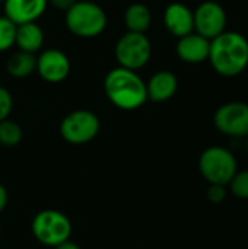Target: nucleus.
Returning <instances> with one entry per match:
<instances>
[{"instance_id": "f257e3e1", "label": "nucleus", "mask_w": 248, "mask_h": 249, "mask_svg": "<svg viewBox=\"0 0 248 249\" xmlns=\"http://www.w3.org/2000/svg\"><path fill=\"white\" fill-rule=\"evenodd\" d=\"M212 69L222 77H237L248 67V39L237 31H225L210 39Z\"/></svg>"}, {"instance_id": "f03ea898", "label": "nucleus", "mask_w": 248, "mask_h": 249, "mask_svg": "<svg viewBox=\"0 0 248 249\" xmlns=\"http://www.w3.org/2000/svg\"><path fill=\"white\" fill-rule=\"evenodd\" d=\"M104 92L110 102L123 111H134L148 101L146 82L134 70L120 66L107 73Z\"/></svg>"}, {"instance_id": "7ed1b4c3", "label": "nucleus", "mask_w": 248, "mask_h": 249, "mask_svg": "<svg viewBox=\"0 0 248 249\" xmlns=\"http://www.w3.org/2000/svg\"><path fill=\"white\" fill-rule=\"evenodd\" d=\"M67 29L79 38H95L107 28V13L92 0H77L66 12Z\"/></svg>"}, {"instance_id": "20e7f679", "label": "nucleus", "mask_w": 248, "mask_h": 249, "mask_svg": "<svg viewBox=\"0 0 248 249\" xmlns=\"http://www.w3.org/2000/svg\"><path fill=\"white\" fill-rule=\"evenodd\" d=\"M199 171L209 185L215 184L228 187L238 171V163L229 149L210 146L203 150L199 158Z\"/></svg>"}, {"instance_id": "39448f33", "label": "nucleus", "mask_w": 248, "mask_h": 249, "mask_svg": "<svg viewBox=\"0 0 248 249\" xmlns=\"http://www.w3.org/2000/svg\"><path fill=\"white\" fill-rule=\"evenodd\" d=\"M31 229L38 242L53 248L69 241L72 235V223L69 217L58 210H42L35 214Z\"/></svg>"}, {"instance_id": "423d86ee", "label": "nucleus", "mask_w": 248, "mask_h": 249, "mask_svg": "<svg viewBox=\"0 0 248 249\" xmlns=\"http://www.w3.org/2000/svg\"><path fill=\"white\" fill-rule=\"evenodd\" d=\"M114 55L120 67L137 71L149 63L152 44L145 34L127 31L115 42Z\"/></svg>"}, {"instance_id": "0eeeda50", "label": "nucleus", "mask_w": 248, "mask_h": 249, "mask_svg": "<svg viewBox=\"0 0 248 249\" xmlns=\"http://www.w3.org/2000/svg\"><path fill=\"white\" fill-rule=\"evenodd\" d=\"M101 123L95 112L76 109L67 114L60 124L61 137L70 144H85L96 137Z\"/></svg>"}, {"instance_id": "6e6552de", "label": "nucleus", "mask_w": 248, "mask_h": 249, "mask_svg": "<svg viewBox=\"0 0 248 249\" xmlns=\"http://www.w3.org/2000/svg\"><path fill=\"white\" fill-rule=\"evenodd\" d=\"M213 124L219 133L234 139L248 136V104L232 101L221 105L213 115Z\"/></svg>"}, {"instance_id": "1a4fd4ad", "label": "nucleus", "mask_w": 248, "mask_h": 249, "mask_svg": "<svg viewBox=\"0 0 248 249\" xmlns=\"http://www.w3.org/2000/svg\"><path fill=\"white\" fill-rule=\"evenodd\" d=\"M193 18L194 32L209 41L227 31V12L218 1L206 0L200 3L193 12Z\"/></svg>"}, {"instance_id": "9d476101", "label": "nucleus", "mask_w": 248, "mask_h": 249, "mask_svg": "<svg viewBox=\"0 0 248 249\" xmlns=\"http://www.w3.org/2000/svg\"><path fill=\"white\" fill-rule=\"evenodd\" d=\"M37 71L47 83H60L70 73V60L63 51L48 48L37 57Z\"/></svg>"}, {"instance_id": "9b49d317", "label": "nucleus", "mask_w": 248, "mask_h": 249, "mask_svg": "<svg viewBox=\"0 0 248 249\" xmlns=\"http://www.w3.org/2000/svg\"><path fill=\"white\" fill-rule=\"evenodd\" d=\"M164 25L172 36L183 38L194 32L193 10L184 3L174 1L168 4L164 12Z\"/></svg>"}, {"instance_id": "f8f14e48", "label": "nucleus", "mask_w": 248, "mask_h": 249, "mask_svg": "<svg viewBox=\"0 0 248 249\" xmlns=\"http://www.w3.org/2000/svg\"><path fill=\"white\" fill-rule=\"evenodd\" d=\"M4 16L15 25L37 22L47 10L48 0H4Z\"/></svg>"}, {"instance_id": "ddd939ff", "label": "nucleus", "mask_w": 248, "mask_h": 249, "mask_svg": "<svg viewBox=\"0 0 248 249\" xmlns=\"http://www.w3.org/2000/svg\"><path fill=\"white\" fill-rule=\"evenodd\" d=\"M210 41L205 36L191 32L183 38H178L175 51L181 61L189 64H199L208 60L209 57Z\"/></svg>"}, {"instance_id": "4468645a", "label": "nucleus", "mask_w": 248, "mask_h": 249, "mask_svg": "<svg viewBox=\"0 0 248 249\" xmlns=\"http://www.w3.org/2000/svg\"><path fill=\"white\" fill-rule=\"evenodd\" d=\"M178 89V79L172 71L161 70L151 76L146 83L148 99L153 102H165L171 99Z\"/></svg>"}, {"instance_id": "2eb2a0df", "label": "nucleus", "mask_w": 248, "mask_h": 249, "mask_svg": "<svg viewBox=\"0 0 248 249\" xmlns=\"http://www.w3.org/2000/svg\"><path fill=\"white\" fill-rule=\"evenodd\" d=\"M15 45L19 51L35 54L44 45V32L37 22L16 25V38Z\"/></svg>"}, {"instance_id": "dca6fc26", "label": "nucleus", "mask_w": 248, "mask_h": 249, "mask_svg": "<svg viewBox=\"0 0 248 249\" xmlns=\"http://www.w3.org/2000/svg\"><path fill=\"white\" fill-rule=\"evenodd\" d=\"M152 23V13L143 3H132L124 10V25L127 31L145 34Z\"/></svg>"}, {"instance_id": "f3484780", "label": "nucleus", "mask_w": 248, "mask_h": 249, "mask_svg": "<svg viewBox=\"0 0 248 249\" xmlns=\"http://www.w3.org/2000/svg\"><path fill=\"white\" fill-rule=\"evenodd\" d=\"M6 69L12 77L25 79L37 70V57H35V54L18 51L9 57V60L6 63Z\"/></svg>"}, {"instance_id": "a211bd4d", "label": "nucleus", "mask_w": 248, "mask_h": 249, "mask_svg": "<svg viewBox=\"0 0 248 249\" xmlns=\"http://www.w3.org/2000/svg\"><path fill=\"white\" fill-rule=\"evenodd\" d=\"M22 140V128L12 120L0 121V144L4 147H15Z\"/></svg>"}, {"instance_id": "6ab92c4d", "label": "nucleus", "mask_w": 248, "mask_h": 249, "mask_svg": "<svg viewBox=\"0 0 248 249\" xmlns=\"http://www.w3.org/2000/svg\"><path fill=\"white\" fill-rule=\"evenodd\" d=\"M16 25L6 16H0V53L10 50L15 45Z\"/></svg>"}, {"instance_id": "aec40b11", "label": "nucleus", "mask_w": 248, "mask_h": 249, "mask_svg": "<svg viewBox=\"0 0 248 249\" xmlns=\"http://www.w3.org/2000/svg\"><path fill=\"white\" fill-rule=\"evenodd\" d=\"M229 191L240 200H248V169L237 171L234 178L231 179Z\"/></svg>"}, {"instance_id": "412c9836", "label": "nucleus", "mask_w": 248, "mask_h": 249, "mask_svg": "<svg viewBox=\"0 0 248 249\" xmlns=\"http://www.w3.org/2000/svg\"><path fill=\"white\" fill-rule=\"evenodd\" d=\"M12 107H13V99H12L10 92L6 88L0 86V121L7 120L12 111Z\"/></svg>"}, {"instance_id": "4be33fe9", "label": "nucleus", "mask_w": 248, "mask_h": 249, "mask_svg": "<svg viewBox=\"0 0 248 249\" xmlns=\"http://www.w3.org/2000/svg\"><path fill=\"white\" fill-rule=\"evenodd\" d=\"M228 196V191H227V187L225 185H215V184H210L209 188H208V200L213 204H221L225 201Z\"/></svg>"}, {"instance_id": "5701e85b", "label": "nucleus", "mask_w": 248, "mask_h": 249, "mask_svg": "<svg viewBox=\"0 0 248 249\" xmlns=\"http://www.w3.org/2000/svg\"><path fill=\"white\" fill-rule=\"evenodd\" d=\"M76 1L77 0H48V3L53 7H56L57 10H64V12H67Z\"/></svg>"}, {"instance_id": "b1692460", "label": "nucleus", "mask_w": 248, "mask_h": 249, "mask_svg": "<svg viewBox=\"0 0 248 249\" xmlns=\"http://www.w3.org/2000/svg\"><path fill=\"white\" fill-rule=\"evenodd\" d=\"M7 191H6V188L0 184V213L4 210V207H6V204H7Z\"/></svg>"}, {"instance_id": "393cba45", "label": "nucleus", "mask_w": 248, "mask_h": 249, "mask_svg": "<svg viewBox=\"0 0 248 249\" xmlns=\"http://www.w3.org/2000/svg\"><path fill=\"white\" fill-rule=\"evenodd\" d=\"M54 249H80V247H79L77 244H75V242H72V241L69 239V241H66V242H63V244L57 245Z\"/></svg>"}, {"instance_id": "a878e982", "label": "nucleus", "mask_w": 248, "mask_h": 249, "mask_svg": "<svg viewBox=\"0 0 248 249\" xmlns=\"http://www.w3.org/2000/svg\"><path fill=\"white\" fill-rule=\"evenodd\" d=\"M246 150H247V155H248V136L246 137Z\"/></svg>"}, {"instance_id": "bb28decb", "label": "nucleus", "mask_w": 248, "mask_h": 249, "mask_svg": "<svg viewBox=\"0 0 248 249\" xmlns=\"http://www.w3.org/2000/svg\"><path fill=\"white\" fill-rule=\"evenodd\" d=\"M0 3H4V0H0Z\"/></svg>"}, {"instance_id": "cd10ccee", "label": "nucleus", "mask_w": 248, "mask_h": 249, "mask_svg": "<svg viewBox=\"0 0 248 249\" xmlns=\"http://www.w3.org/2000/svg\"><path fill=\"white\" fill-rule=\"evenodd\" d=\"M0 235H1V232H0Z\"/></svg>"}, {"instance_id": "c85d7f7f", "label": "nucleus", "mask_w": 248, "mask_h": 249, "mask_svg": "<svg viewBox=\"0 0 248 249\" xmlns=\"http://www.w3.org/2000/svg\"><path fill=\"white\" fill-rule=\"evenodd\" d=\"M92 1H94V0H92Z\"/></svg>"}]
</instances>
